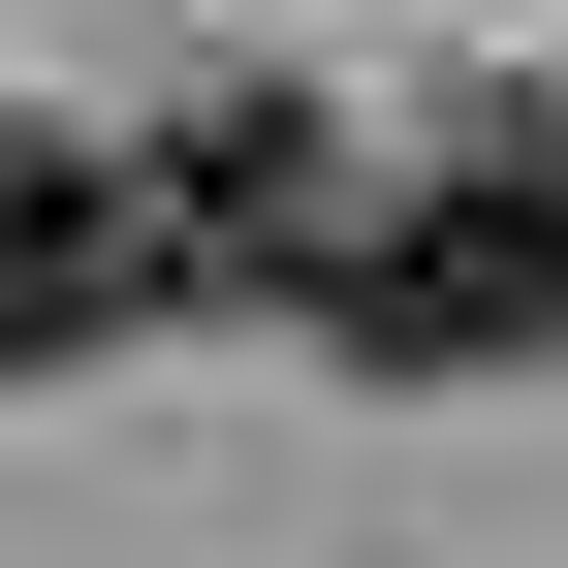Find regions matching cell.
<instances>
[{"label":"cell","mask_w":568,"mask_h":568,"mask_svg":"<svg viewBox=\"0 0 568 568\" xmlns=\"http://www.w3.org/2000/svg\"><path fill=\"white\" fill-rule=\"evenodd\" d=\"M316 347H379V379H506V347H568V159H410Z\"/></svg>","instance_id":"6da1fadb"},{"label":"cell","mask_w":568,"mask_h":568,"mask_svg":"<svg viewBox=\"0 0 568 568\" xmlns=\"http://www.w3.org/2000/svg\"><path fill=\"white\" fill-rule=\"evenodd\" d=\"M126 316H190L159 159H63V126H0V379H63V347H126Z\"/></svg>","instance_id":"7a4b0ae2"},{"label":"cell","mask_w":568,"mask_h":568,"mask_svg":"<svg viewBox=\"0 0 568 568\" xmlns=\"http://www.w3.org/2000/svg\"><path fill=\"white\" fill-rule=\"evenodd\" d=\"M159 222H190V284H284V316H347L379 190H347V126H316V95H190V126H159Z\"/></svg>","instance_id":"3957f363"}]
</instances>
